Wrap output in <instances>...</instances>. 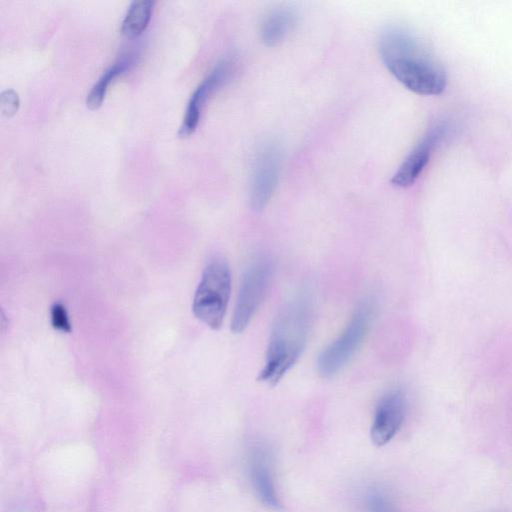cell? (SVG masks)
Wrapping results in <instances>:
<instances>
[{"label": "cell", "mask_w": 512, "mask_h": 512, "mask_svg": "<svg viewBox=\"0 0 512 512\" xmlns=\"http://www.w3.org/2000/svg\"><path fill=\"white\" fill-rule=\"evenodd\" d=\"M380 57L389 72L419 95H438L446 86V73L431 48L412 31L388 26L378 40Z\"/></svg>", "instance_id": "1"}, {"label": "cell", "mask_w": 512, "mask_h": 512, "mask_svg": "<svg viewBox=\"0 0 512 512\" xmlns=\"http://www.w3.org/2000/svg\"><path fill=\"white\" fill-rule=\"evenodd\" d=\"M313 318V299L302 290L279 311L269 336L265 363L258 381L276 385L305 349Z\"/></svg>", "instance_id": "2"}, {"label": "cell", "mask_w": 512, "mask_h": 512, "mask_svg": "<svg viewBox=\"0 0 512 512\" xmlns=\"http://www.w3.org/2000/svg\"><path fill=\"white\" fill-rule=\"evenodd\" d=\"M231 291V273L221 257L206 265L195 291L192 310L196 318L212 329L223 323Z\"/></svg>", "instance_id": "3"}, {"label": "cell", "mask_w": 512, "mask_h": 512, "mask_svg": "<svg viewBox=\"0 0 512 512\" xmlns=\"http://www.w3.org/2000/svg\"><path fill=\"white\" fill-rule=\"evenodd\" d=\"M374 310L371 299L363 300L341 334L321 351L316 362L321 377H333L351 360L369 331Z\"/></svg>", "instance_id": "4"}, {"label": "cell", "mask_w": 512, "mask_h": 512, "mask_svg": "<svg viewBox=\"0 0 512 512\" xmlns=\"http://www.w3.org/2000/svg\"><path fill=\"white\" fill-rule=\"evenodd\" d=\"M273 260L265 255L255 258L246 268L231 319V331L242 333L259 309L270 286Z\"/></svg>", "instance_id": "5"}, {"label": "cell", "mask_w": 512, "mask_h": 512, "mask_svg": "<svg viewBox=\"0 0 512 512\" xmlns=\"http://www.w3.org/2000/svg\"><path fill=\"white\" fill-rule=\"evenodd\" d=\"M273 464V452L266 442L256 441L249 445L246 471L251 488L262 505L280 511L283 505L276 487Z\"/></svg>", "instance_id": "6"}, {"label": "cell", "mask_w": 512, "mask_h": 512, "mask_svg": "<svg viewBox=\"0 0 512 512\" xmlns=\"http://www.w3.org/2000/svg\"><path fill=\"white\" fill-rule=\"evenodd\" d=\"M281 151L275 143L262 145L256 153L250 188V205L262 210L271 199L279 178Z\"/></svg>", "instance_id": "7"}, {"label": "cell", "mask_w": 512, "mask_h": 512, "mask_svg": "<svg viewBox=\"0 0 512 512\" xmlns=\"http://www.w3.org/2000/svg\"><path fill=\"white\" fill-rule=\"evenodd\" d=\"M406 396L394 389L381 397L376 405L370 428L372 442L382 447L389 443L400 430L406 413Z\"/></svg>", "instance_id": "8"}, {"label": "cell", "mask_w": 512, "mask_h": 512, "mask_svg": "<svg viewBox=\"0 0 512 512\" xmlns=\"http://www.w3.org/2000/svg\"><path fill=\"white\" fill-rule=\"evenodd\" d=\"M233 70V61L223 59L195 89L188 102L185 116L178 132L180 137H188L196 130L205 102L209 99L210 95L230 79Z\"/></svg>", "instance_id": "9"}, {"label": "cell", "mask_w": 512, "mask_h": 512, "mask_svg": "<svg viewBox=\"0 0 512 512\" xmlns=\"http://www.w3.org/2000/svg\"><path fill=\"white\" fill-rule=\"evenodd\" d=\"M443 125H436L421 139L392 176L391 183L399 188L411 186L426 167L431 151L443 135Z\"/></svg>", "instance_id": "10"}, {"label": "cell", "mask_w": 512, "mask_h": 512, "mask_svg": "<svg viewBox=\"0 0 512 512\" xmlns=\"http://www.w3.org/2000/svg\"><path fill=\"white\" fill-rule=\"evenodd\" d=\"M297 21L295 11L289 7L275 8L264 18L260 35L262 42L267 46L281 43L292 31Z\"/></svg>", "instance_id": "11"}, {"label": "cell", "mask_w": 512, "mask_h": 512, "mask_svg": "<svg viewBox=\"0 0 512 512\" xmlns=\"http://www.w3.org/2000/svg\"><path fill=\"white\" fill-rule=\"evenodd\" d=\"M154 3L151 0L132 2L121 24L122 34L127 37H136L144 32L150 22Z\"/></svg>", "instance_id": "12"}, {"label": "cell", "mask_w": 512, "mask_h": 512, "mask_svg": "<svg viewBox=\"0 0 512 512\" xmlns=\"http://www.w3.org/2000/svg\"><path fill=\"white\" fill-rule=\"evenodd\" d=\"M359 502L363 512H398L393 497L377 484L365 487L360 493Z\"/></svg>", "instance_id": "13"}, {"label": "cell", "mask_w": 512, "mask_h": 512, "mask_svg": "<svg viewBox=\"0 0 512 512\" xmlns=\"http://www.w3.org/2000/svg\"><path fill=\"white\" fill-rule=\"evenodd\" d=\"M130 64L131 58H124L105 70L87 95L86 105L89 109L95 110L101 106L110 83L115 77L123 73Z\"/></svg>", "instance_id": "14"}, {"label": "cell", "mask_w": 512, "mask_h": 512, "mask_svg": "<svg viewBox=\"0 0 512 512\" xmlns=\"http://www.w3.org/2000/svg\"><path fill=\"white\" fill-rule=\"evenodd\" d=\"M51 324L54 329L63 332H71V324L69 321L66 307L61 302H55L50 309Z\"/></svg>", "instance_id": "15"}, {"label": "cell", "mask_w": 512, "mask_h": 512, "mask_svg": "<svg viewBox=\"0 0 512 512\" xmlns=\"http://www.w3.org/2000/svg\"><path fill=\"white\" fill-rule=\"evenodd\" d=\"M20 100L18 93L13 89H7L0 94V111L6 117H12L19 109Z\"/></svg>", "instance_id": "16"}]
</instances>
